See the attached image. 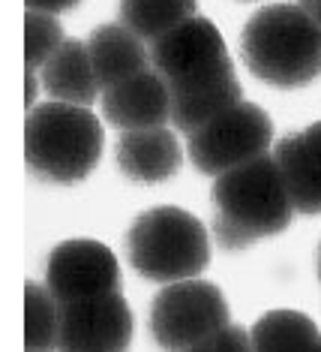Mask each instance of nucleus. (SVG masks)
Returning a JSON list of instances; mask_svg holds the SVG:
<instances>
[{
    "instance_id": "18",
    "label": "nucleus",
    "mask_w": 321,
    "mask_h": 352,
    "mask_svg": "<svg viewBox=\"0 0 321 352\" xmlns=\"http://www.w3.org/2000/svg\"><path fill=\"white\" fill-rule=\"evenodd\" d=\"M63 28L58 15L27 10L24 15V63L27 69H43V63L63 45Z\"/></svg>"
},
{
    "instance_id": "1",
    "label": "nucleus",
    "mask_w": 321,
    "mask_h": 352,
    "mask_svg": "<svg viewBox=\"0 0 321 352\" xmlns=\"http://www.w3.org/2000/svg\"><path fill=\"white\" fill-rule=\"evenodd\" d=\"M150 69L163 76L171 94L174 130L192 135L243 100L226 39L213 21L192 15L147 45Z\"/></svg>"
},
{
    "instance_id": "14",
    "label": "nucleus",
    "mask_w": 321,
    "mask_h": 352,
    "mask_svg": "<svg viewBox=\"0 0 321 352\" xmlns=\"http://www.w3.org/2000/svg\"><path fill=\"white\" fill-rule=\"evenodd\" d=\"M39 82H43V87L54 102L84 106V109L93 106L99 85H96L87 43H82V39H63L60 49L43 63Z\"/></svg>"
},
{
    "instance_id": "2",
    "label": "nucleus",
    "mask_w": 321,
    "mask_h": 352,
    "mask_svg": "<svg viewBox=\"0 0 321 352\" xmlns=\"http://www.w3.org/2000/svg\"><path fill=\"white\" fill-rule=\"evenodd\" d=\"M213 235L226 250H243L279 235L294 217L274 154H261L213 181Z\"/></svg>"
},
{
    "instance_id": "9",
    "label": "nucleus",
    "mask_w": 321,
    "mask_h": 352,
    "mask_svg": "<svg viewBox=\"0 0 321 352\" xmlns=\"http://www.w3.org/2000/svg\"><path fill=\"white\" fill-rule=\"evenodd\" d=\"M132 343V310L123 292L60 304L58 352H126Z\"/></svg>"
},
{
    "instance_id": "7",
    "label": "nucleus",
    "mask_w": 321,
    "mask_h": 352,
    "mask_svg": "<svg viewBox=\"0 0 321 352\" xmlns=\"http://www.w3.org/2000/svg\"><path fill=\"white\" fill-rule=\"evenodd\" d=\"M274 145V121L261 106L240 100L237 106L222 111L187 142V154L202 175L219 178L250 160L270 154Z\"/></svg>"
},
{
    "instance_id": "23",
    "label": "nucleus",
    "mask_w": 321,
    "mask_h": 352,
    "mask_svg": "<svg viewBox=\"0 0 321 352\" xmlns=\"http://www.w3.org/2000/svg\"><path fill=\"white\" fill-rule=\"evenodd\" d=\"M318 277H321V250H318Z\"/></svg>"
},
{
    "instance_id": "16",
    "label": "nucleus",
    "mask_w": 321,
    "mask_h": 352,
    "mask_svg": "<svg viewBox=\"0 0 321 352\" xmlns=\"http://www.w3.org/2000/svg\"><path fill=\"white\" fill-rule=\"evenodd\" d=\"M195 10V0H120V25L150 45L168 30L189 21Z\"/></svg>"
},
{
    "instance_id": "22",
    "label": "nucleus",
    "mask_w": 321,
    "mask_h": 352,
    "mask_svg": "<svg viewBox=\"0 0 321 352\" xmlns=\"http://www.w3.org/2000/svg\"><path fill=\"white\" fill-rule=\"evenodd\" d=\"M36 82H39V78L34 76V69H27V97H24V102H27V109H34V100H36V91H39Z\"/></svg>"
},
{
    "instance_id": "19",
    "label": "nucleus",
    "mask_w": 321,
    "mask_h": 352,
    "mask_svg": "<svg viewBox=\"0 0 321 352\" xmlns=\"http://www.w3.org/2000/svg\"><path fill=\"white\" fill-rule=\"evenodd\" d=\"M187 352H252V340L250 331L240 325H226L219 331H213L211 338L198 340L195 346H189Z\"/></svg>"
},
{
    "instance_id": "11",
    "label": "nucleus",
    "mask_w": 321,
    "mask_h": 352,
    "mask_svg": "<svg viewBox=\"0 0 321 352\" xmlns=\"http://www.w3.org/2000/svg\"><path fill=\"white\" fill-rule=\"evenodd\" d=\"M288 199L298 214H321V121L274 145Z\"/></svg>"
},
{
    "instance_id": "12",
    "label": "nucleus",
    "mask_w": 321,
    "mask_h": 352,
    "mask_svg": "<svg viewBox=\"0 0 321 352\" xmlns=\"http://www.w3.org/2000/svg\"><path fill=\"white\" fill-rule=\"evenodd\" d=\"M117 166L126 178L139 184H159L178 175L183 163V151L178 145V135L168 126L154 130H126L117 139L115 148Z\"/></svg>"
},
{
    "instance_id": "8",
    "label": "nucleus",
    "mask_w": 321,
    "mask_h": 352,
    "mask_svg": "<svg viewBox=\"0 0 321 352\" xmlns=\"http://www.w3.org/2000/svg\"><path fill=\"white\" fill-rule=\"evenodd\" d=\"M45 286L60 304L91 301L120 292L115 253L91 238H72L51 250L45 262Z\"/></svg>"
},
{
    "instance_id": "10",
    "label": "nucleus",
    "mask_w": 321,
    "mask_h": 352,
    "mask_svg": "<svg viewBox=\"0 0 321 352\" xmlns=\"http://www.w3.org/2000/svg\"><path fill=\"white\" fill-rule=\"evenodd\" d=\"M102 111L106 121L117 130H154L171 121V94L156 69L126 78L108 91H102Z\"/></svg>"
},
{
    "instance_id": "4",
    "label": "nucleus",
    "mask_w": 321,
    "mask_h": 352,
    "mask_svg": "<svg viewBox=\"0 0 321 352\" xmlns=\"http://www.w3.org/2000/svg\"><path fill=\"white\" fill-rule=\"evenodd\" d=\"M102 124L91 109L45 102L24 121V160L30 172L51 184H78L102 157Z\"/></svg>"
},
{
    "instance_id": "15",
    "label": "nucleus",
    "mask_w": 321,
    "mask_h": 352,
    "mask_svg": "<svg viewBox=\"0 0 321 352\" xmlns=\"http://www.w3.org/2000/svg\"><path fill=\"white\" fill-rule=\"evenodd\" d=\"M318 328L298 310H270L252 325V352H316Z\"/></svg>"
},
{
    "instance_id": "6",
    "label": "nucleus",
    "mask_w": 321,
    "mask_h": 352,
    "mask_svg": "<svg viewBox=\"0 0 321 352\" xmlns=\"http://www.w3.org/2000/svg\"><path fill=\"white\" fill-rule=\"evenodd\" d=\"M228 322L231 310L226 295L202 277L165 283L150 307V334L165 352H187Z\"/></svg>"
},
{
    "instance_id": "20",
    "label": "nucleus",
    "mask_w": 321,
    "mask_h": 352,
    "mask_svg": "<svg viewBox=\"0 0 321 352\" xmlns=\"http://www.w3.org/2000/svg\"><path fill=\"white\" fill-rule=\"evenodd\" d=\"M24 3H27V10L58 15V12H67V10H72V6H75L78 0H24Z\"/></svg>"
},
{
    "instance_id": "17",
    "label": "nucleus",
    "mask_w": 321,
    "mask_h": 352,
    "mask_svg": "<svg viewBox=\"0 0 321 352\" xmlns=\"http://www.w3.org/2000/svg\"><path fill=\"white\" fill-rule=\"evenodd\" d=\"M60 301L45 283L27 280L24 286V352H58Z\"/></svg>"
},
{
    "instance_id": "3",
    "label": "nucleus",
    "mask_w": 321,
    "mask_h": 352,
    "mask_svg": "<svg viewBox=\"0 0 321 352\" xmlns=\"http://www.w3.org/2000/svg\"><path fill=\"white\" fill-rule=\"evenodd\" d=\"M240 52L250 73L274 87H307L321 73V30L298 3L255 12L243 28Z\"/></svg>"
},
{
    "instance_id": "13",
    "label": "nucleus",
    "mask_w": 321,
    "mask_h": 352,
    "mask_svg": "<svg viewBox=\"0 0 321 352\" xmlns=\"http://www.w3.org/2000/svg\"><path fill=\"white\" fill-rule=\"evenodd\" d=\"M87 52H91V63L96 73V85L99 91H108L126 78L144 73L150 67L147 45L135 34H130L123 25H99L87 36Z\"/></svg>"
},
{
    "instance_id": "24",
    "label": "nucleus",
    "mask_w": 321,
    "mask_h": 352,
    "mask_svg": "<svg viewBox=\"0 0 321 352\" xmlns=\"http://www.w3.org/2000/svg\"><path fill=\"white\" fill-rule=\"evenodd\" d=\"M316 352H321V338H318V346H316Z\"/></svg>"
},
{
    "instance_id": "5",
    "label": "nucleus",
    "mask_w": 321,
    "mask_h": 352,
    "mask_svg": "<svg viewBox=\"0 0 321 352\" xmlns=\"http://www.w3.org/2000/svg\"><path fill=\"white\" fill-rule=\"evenodd\" d=\"M130 265L156 283H178L204 274L211 265V238L195 214L174 205L150 208L126 232Z\"/></svg>"
},
{
    "instance_id": "21",
    "label": "nucleus",
    "mask_w": 321,
    "mask_h": 352,
    "mask_svg": "<svg viewBox=\"0 0 321 352\" xmlns=\"http://www.w3.org/2000/svg\"><path fill=\"white\" fill-rule=\"evenodd\" d=\"M298 6L316 21V28L321 30V0H298Z\"/></svg>"
}]
</instances>
